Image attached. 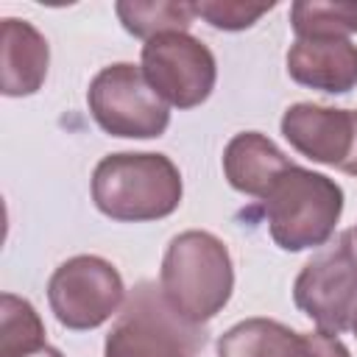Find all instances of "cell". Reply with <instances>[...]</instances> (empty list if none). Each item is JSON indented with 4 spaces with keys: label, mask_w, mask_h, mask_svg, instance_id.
<instances>
[{
    "label": "cell",
    "mask_w": 357,
    "mask_h": 357,
    "mask_svg": "<svg viewBox=\"0 0 357 357\" xmlns=\"http://www.w3.org/2000/svg\"><path fill=\"white\" fill-rule=\"evenodd\" d=\"M296 307L318 324L321 332L337 335L349 329L357 310V231H340L324 245L296 276Z\"/></svg>",
    "instance_id": "obj_5"
},
{
    "label": "cell",
    "mask_w": 357,
    "mask_h": 357,
    "mask_svg": "<svg viewBox=\"0 0 357 357\" xmlns=\"http://www.w3.org/2000/svg\"><path fill=\"white\" fill-rule=\"evenodd\" d=\"M28 357H64L59 349H53V346H45V349H39V351H33V354H28Z\"/></svg>",
    "instance_id": "obj_20"
},
{
    "label": "cell",
    "mask_w": 357,
    "mask_h": 357,
    "mask_svg": "<svg viewBox=\"0 0 357 357\" xmlns=\"http://www.w3.org/2000/svg\"><path fill=\"white\" fill-rule=\"evenodd\" d=\"M206 329L181 318L153 282H139L106 335L103 357H195Z\"/></svg>",
    "instance_id": "obj_4"
},
{
    "label": "cell",
    "mask_w": 357,
    "mask_h": 357,
    "mask_svg": "<svg viewBox=\"0 0 357 357\" xmlns=\"http://www.w3.org/2000/svg\"><path fill=\"white\" fill-rule=\"evenodd\" d=\"M276 3L251 6V3H240V0H201V3H195V14L204 17L212 28H220V31H243V28H251Z\"/></svg>",
    "instance_id": "obj_17"
},
{
    "label": "cell",
    "mask_w": 357,
    "mask_h": 357,
    "mask_svg": "<svg viewBox=\"0 0 357 357\" xmlns=\"http://www.w3.org/2000/svg\"><path fill=\"white\" fill-rule=\"evenodd\" d=\"M296 332L271 318L234 324L218 340V357H290Z\"/></svg>",
    "instance_id": "obj_13"
},
{
    "label": "cell",
    "mask_w": 357,
    "mask_h": 357,
    "mask_svg": "<svg viewBox=\"0 0 357 357\" xmlns=\"http://www.w3.org/2000/svg\"><path fill=\"white\" fill-rule=\"evenodd\" d=\"M349 329L354 332V337H357V310H354V315H351V324H349Z\"/></svg>",
    "instance_id": "obj_21"
},
{
    "label": "cell",
    "mask_w": 357,
    "mask_h": 357,
    "mask_svg": "<svg viewBox=\"0 0 357 357\" xmlns=\"http://www.w3.org/2000/svg\"><path fill=\"white\" fill-rule=\"evenodd\" d=\"M296 84L321 92H349L357 84V45L349 39H298L287 50Z\"/></svg>",
    "instance_id": "obj_10"
},
{
    "label": "cell",
    "mask_w": 357,
    "mask_h": 357,
    "mask_svg": "<svg viewBox=\"0 0 357 357\" xmlns=\"http://www.w3.org/2000/svg\"><path fill=\"white\" fill-rule=\"evenodd\" d=\"M290 357H351L349 349L326 332H296Z\"/></svg>",
    "instance_id": "obj_18"
},
{
    "label": "cell",
    "mask_w": 357,
    "mask_h": 357,
    "mask_svg": "<svg viewBox=\"0 0 357 357\" xmlns=\"http://www.w3.org/2000/svg\"><path fill=\"white\" fill-rule=\"evenodd\" d=\"M340 170L349 176H357V109L351 112V151H349L346 162L340 165Z\"/></svg>",
    "instance_id": "obj_19"
},
{
    "label": "cell",
    "mask_w": 357,
    "mask_h": 357,
    "mask_svg": "<svg viewBox=\"0 0 357 357\" xmlns=\"http://www.w3.org/2000/svg\"><path fill=\"white\" fill-rule=\"evenodd\" d=\"M45 349V324L31 301L0 296V357H28Z\"/></svg>",
    "instance_id": "obj_16"
},
{
    "label": "cell",
    "mask_w": 357,
    "mask_h": 357,
    "mask_svg": "<svg viewBox=\"0 0 357 357\" xmlns=\"http://www.w3.org/2000/svg\"><path fill=\"white\" fill-rule=\"evenodd\" d=\"M47 39L25 20L6 17L3 20V45H0V67H3V95L22 98L33 95L47 75Z\"/></svg>",
    "instance_id": "obj_11"
},
{
    "label": "cell",
    "mask_w": 357,
    "mask_h": 357,
    "mask_svg": "<svg viewBox=\"0 0 357 357\" xmlns=\"http://www.w3.org/2000/svg\"><path fill=\"white\" fill-rule=\"evenodd\" d=\"M86 103L95 123L112 137L151 139L170 123L167 103L151 89L142 67L128 61L103 67L89 84Z\"/></svg>",
    "instance_id": "obj_6"
},
{
    "label": "cell",
    "mask_w": 357,
    "mask_h": 357,
    "mask_svg": "<svg viewBox=\"0 0 357 357\" xmlns=\"http://www.w3.org/2000/svg\"><path fill=\"white\" fill-rule=\"evenodd\" d=\"M282 134L301 156L340 167L351 151V112L296 103L282 114Z\"/></svg>",
    "instance_id": "obj_9"
},
{
    "label": "cell",
    "mask_w": 357,
    "mask_h": 357,
    "mask_svg": "<svg viewBox=\"0 0 357 357\" xmlns=\"http://www.w3.org/2000/svg\"><path fill=\"white\" fill-rule=\"evenodd\" d=\"M142 75L167 106L192 109L209 98L218 67L212 50L201 39L170 31L142 45Z\"/></svg>",
    "instance_id": "obj_8"
},
{
    "label": "cell",
    "mask_w": 357,
    "mask_h": 357,
    "mask_svg": "<svg viewBox=\"0 0 357 357\" xmlns=\"http://www.w3.org/2000/svg\"><path fill=\"white\" fill-rule=\"evenodd\" d=\"M287 167H293V162L259 131L234 134L223 151V173L229 184L254 198H265Z\"/></svg>",
    "instance_id": "obj_12"
},
{
    "label": "cell",
    "mask_w": 357,
    "mask_h": 357,
    "mask_svg": "<svg viewBox=\"0 0 357 357\" xmlns=\"http://www.w3.org/2000/svg\"><path fill=\"white\" fill-rule=\"evenodd\" d=\"M123 276L112 262L78 254L61 262L47 282V301L56 321L67 329H95L123 304Z\"/></svg>",
    "instance_id": "obj_7"
},
{
    "label": "cell",
    "mask_w": 357,
    "mask_h": 357,
    "mask_svg": "<svg viewBox=\"0 0 357 357\" xmlns=\"http://www.w3.org/2000/svg\"><path fill=\"white\" fill-rule=\"evenodd\" d=\"M159 287L181 318L192 324L215 318L234 287L229 248L209 231L190 229L176 234L162 259Z\"/></svg>",
    "instance_id": "obj_2"
},
{
    "label": "cell",
    "mask_w": 357,
    "mask_h": 357,
    "mask_svg": "<svg viewBox=\"0 0 357 357\" xmlns=\"http://www.w3.org/2000/svg\"><path fill=\"white\" fill-rule=\"evenodd\" d=\"M262 212L279 248H318L332 237L340 220L343 190L329 176L293 165L262 198Z\"/></svg>",
    "instance_id": "obj_3"
},
{
    "label": "cell",
    "mask_w": 357,
    "mask_h": 357,
    "mask_svg": "<svg viewBox=\"0 0 357 357\" xmlns=\"http://www.w3.org/2000/svg\"><path fill=\"white\" fill-rule=\"evenodd\" d=\"M123 28L139 39H153L159 33H170V31H184L192 25L195 14V3H178V0H151V3H117L114 6Z\"/></svg>",
    "instance_id": "obj_14"
},
{
    "label": "cell",
    "mask_w": 357,
    "mask_h": 357,
    "mask_svg": "<svg viewBox=\"0 0 357 357\" xmlns=\"http://www.w3.org/2000/svg\"><path fill=\"white\" fill-rule=\"evenodd\" d=\"M92 201L112 220H159L181 204V173L165 153H109L92 173Z\"/></svg>",
    "instance_id": "obj_1"
},
{
    "label": "cell",
    "mask_w": 357,
    "mask_h": 357,
    "mask_svg": "<svg viewBox=\"0 0 357 357\" xmlns=\"http://www.w3.org/2000/svg\"><path fill=\"white\" fill-rule=\"evenodd\" d=\"M290 25L298 39H346L357 33V3L301 0L290 6Z\"/></svg>",
    "instance_id": "obj_15"
}]
</instances>
